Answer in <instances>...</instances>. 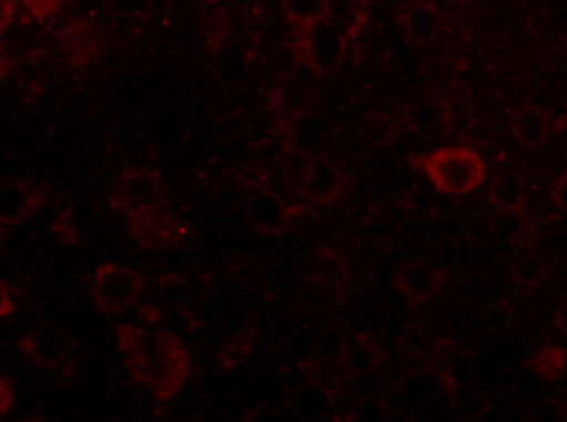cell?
Segmentation results:
<instances>
[{
    "label": "cell",
    "instance_id": "cell-1",
    "mask_svg": "<svg viewBox=\"0 0 567 422\" xmlns=\"http://www.w3.org/2000/svg\"><path fill=\"white\" fill-rule=\"evenodd\" d=\"M116 347L134 382L161 402L174 399L185 385L190 359L174 333L122 325L116 328Z\"/></svg>",
    "mask_w": 567,
    "mask_h": 422
},
{
    "label": "cell",
    "instance_id": "cell-2",
    "mask_svg": "<svg viewBox=\"0 0 567 422\" xmlns=\"http://www.w3.org/2000/svg\"><path fill=\"white\" fill-rule=\"evenodd\" d=\"M435 191L445 196H465L486 179V164L467 147H441L419 161Z\"/></svg>",
    "mask_w": 567,
    "mask_h": 422
},
{
    "label": "cell",
    "instance_id": "cell-3",
    "mask_svg": "<svg viewBox=\"0 0 567 422\" xmlns=\"http://www.w3.org/2000/svg\"><path fill=\"white\" fill-rule=\"evenodd\" d=\"M144 289L145 279L138 270L120 263H103L93 272L90 295L97 311L122 315L140 300Z\"/></svg>",
    "mask_w": 567,
    "mask_h": 422
},
{
    "label": "cell",
    "instance_id": "cell-4",
    "mask_svg": "<svg viewBox=\"0 0 567 422\" xmlns=\"http://www.w3.org/2000/svg\"><path fill=\"white\" fill-rule=\"evenodd\" d=\"M76 347L79 341L75 333L54 322L34 326L19 341V350L24 358L43 371L62 367L75 353Z\"/></svg>",
    "mask_w": 567,
    "mask_h": 422
},
{
    "label": "cell",
    "instance_id": "cell-5",
    "mask_svg": "<svg viewBox=\"0 0 567 422\" xmlns=\"http://www.w3.org/2000/svg\"><path fill=\"white\" fill-rule=\"evenodd\" d=\"M158 203H164L163 177L144 166L122 172L109 194V207L120 216L133 215Z\"/></svg>",
    "mask_w": 567,
    "mask_h": 422
},
{
    "label": "cell",
    "instance_id": "cell-6",
    "mask_svg": "<svg viewBox=\"0 0 567 422\" xmlns=\"http://www.w3.org/2000/svg\"><path fill=\"white\" fill-rule=\"evenodd\" d=\"M347 54V34L331 19L303 30L298 59L315 75H328L342 64Z\"/></svg>",
    "mask_w": 567,
    "mask_h": 422
},
{
    "label": "cell",
    "instance_id": "cell-7",
    "mask_svg": "<svg viewBox=\"0 0 567 422\" xmlns=\"http://www.w3.org/2000/svg\"><path fill=\"white\" fill-rule=\"evenodd\" d=\"M125 220H127L128 237L133 238L138 248L147 251L172 248L181 243V238L185 235L183 224L166 207V203L136 210L133 215L125 216Z\"/></svg>",
    "mask_w": 567,
    "mask_h": 422
},
{
    "label": "cell",
    "instance_id": "cell-8",
    "mask_svg": "<svg viewBox=\"0 0 567 422\" xmlns=\"http://www.w3.org/2000/svg\"><path fill=\"white\" fill-rule=\"evenodd\" d=\"M49 202L45 186L32 179H0V226H21L32 220Z\"/></svg>",
    "mask_w": 567,
    "mask_h": 422
},
{
    "label": "cell",
    "instance_id": "cell-9",
    "mask_svg": "<svg viewBox=\"0 0 567 422\" xmlns=\"http://www.w3.org/2000/svg\"><path fill=\"white\" fill-rule=\"evenodd\" d=\"M244 216L249 226L262 235H279L290 224V208L268 186L249 192L244 203Z\"/></svg>",
    "mask_w": 567,
    "mask_h": 422
},
{
    "label": "cell",
    "instance_id": "cell-10",
    "mask_svg": "<svg viewBox=\"0 0 567 422\" xmlns=\"http://www.w3.org/2000/svg\"><path fill=\"white\" fill-rule=\"evenodd\" d=\"M445 272L429 263H405L394 276V287L411 303H424L440 292Z\"/></svg>",
    "mask_w": 567,
    "mask_h": 422
},
{
    "label": "cell",
    "instance_id": "cell-11",
    "mask_svg": "<svg viewBox=\"0 0 567 422\" xmlns=\"http://www.w3.org/2000/svg\"><path fill=\"white\" fill-rule=\"evenodd\" d=\"M347 186V175L330 158H313L306 183L301 186L300 196L313 205H330L341 196Z\"/></svg>",
    "mask_w": 567,
    "mask_h": 422
},
{
    "label": "cell",
    "instance_id": "cell-12",
    "mask_svg": "<svg viewBox=\"0 0 567 422\" xmlns=\"http://www.w3.org/2000/svg\"><path fill=\"white\" fill-rule=\"evenodd\" d=\"M60 51L68 64L73 68H86L99 59L103 51V41L92 23L75 21L68 24L60 34Z\"/></svg>",
    "mask_w": 567,
    "mask_h": 422
},
{
    "label": "cell",
    "instance_id": "cell-13",
    "mask_svg": "<svg viewBox=\"0 0 567 422\" xmlns=\"http://www.w3.org/2000/svg\"><path fill=\"white\" fill-rule=\"evenodd\" d=\"M385 353L377 342L369 337H348L347 344L342 348L341 358L337 369L347 378L359 380V378L371 377L372 372L380 369Z\"/></svg>",
    "mask_w": 567,
    "mask_h": 422
},
{
    "label": "cell",
    "instance_id": "cell-14",
    "mask_svg": "<svg viewBox=\"0 0 567 422\" xmlns=\"http://www.w3.org/2000/svg\"><path fill=\"white\" fill-rule=\"evenodd\" d=\"M402 23H404L408 40L415 45H429L437 40L443 29L440 10L424 0L411 2L410 7L405 8Z\"/></svg>",
    "mask_w": 567,
    "mask_h": 422
},
{
    "label": "cell",
    "instance_id": "cell-15",
    "mask_svg": "<svg viewBox=\"0 0 567 422\" xmlns=\"http://www.w3.org/2000/svg\"><path fill=\"white\" fill-rule=\"evenodd\" d=\"M404 120L411 133L424 138L446 133L445 101L434 97L417 99L405 109Z\"/></svg>",
    "mask_w": 567,
    "mask_h": 422
},
{
    "label": "cell",
    "instance_id": "cell-16",
    "mask_svg": "<svg viewBox=\"0 0 567 422\" xmlns=\"http://www.w3.org/2000/svg\"><path fill=\"white\" fill-rule=\"evenodd\" d=\"M487 196L498 213H523L528 205L527 181L522 174L506 169L492 181Z\"/></svg>",
    "mask_w": 567,
    "mask_h": 422
},
{
    "label": "cell",
    "instance_id": "cell-17",
    "mask_svg": "<svg viewBox=\"0 0 567 422\" xmlns=\"http://www.w3.org/2000/svg\"><path fill=\"white\" fill-rule=\"evenodd\" d=\"M515 140L528 150H536L547 142L550 134L549 116L534 104H525L512 117Z\"/></svg>",
    "mask_w": 567,
    "mask_h": 422
},
{
    "label": "cell",
    "instance_id": "cell-18",
    "mask_svg": "<svg viewBox=\"0 0 567 422\" xmlns=\"http://www.w3.org/2000/svg\"><path fill=\"white\" fill-rule=\"evenodd\" d=\"M278 164L285 183L300 194L301 186L306 183L311 164H313V156L298 145H285L279 153Z\"/></svg>",
    "mask_w": 567,
    "mask_h": 422
},
{
    "label": "cell",
    "instance_id": "cell-19",
    "mask_svg": "<svg viewBox=\"0 0 567 422\" xmlns=\"http://www.w3.org/2000/svg\"><path fill=\"white\" fill-rule=\"evenodd\" d=\"M284 12L290 24L306 30L330 19V0H284Z\"/></svg>",
    "mask_w": 567,
    "mask_h": 422
},
{
    "label": "cell",
    "instance_id": "cell-20",
    "mask_svg": "<svg viewBox=\"0 0 567 422\" xmlns=\"http://www.w3.org/2000/svg\"><path fill=\"white\" fill-rule=\"evenodd\" d=\"M348 276H350V268L342 255L336 254L333 249H319L315 254L311 278L342 290L347 285Z\"/></svg>",
    "mask_w": 567,
    "mask_h": 422
},
{
    "label": "cell",
    "instance_id": "cell-21",
    "mask_svg": "<svg viewBox=\"0 0 567 422\" xmlns=\"http://www.w3.org/2000/svg\"><path fill=\"white\" fill-rule=\"evenodd\" d=\"M359 138L372 150H385L396 138V127L382 112H369L358 125Z\"/></svg>",
    "mask_w": 567,
    "mask_h": 422
},
{
    "label": "cell",
    "instance_id": "cell-22",
    "mask_svg": "<svg viewBox=\"0 0 567 422\" xmlns=\"http://www.w3.org/2000/svg\"><path fill=\"white\" fill-rule=\"evenodd\" d=\"M342 290L331 287V285L322 284L319 279H307L298 295V303L301 309L307 312H324L330 311L339 303Z\"/></svg>",
    "mask_w": 567,
    "mask_h": 422
},
{
    "label": "cell",
    "instance_id": "cell-23",
    "mask_svg": "<svg viewBox=\"0 0 567 422\" xmlns=\"http://www.w3.org/2000/svg\"><path fill=\"white\" fill-rule=\"evenodd\" d=\"M509 272L515 285H519L523 289H534L544 284V279L547 278V263L538 254L527 251L515 257Z\"/></svg>",
    "mask_w": 567,
    "mask_h": 422
},
{
    "label": "cell",
    "instance_id": "cell-24",
    "mask_svg": "<svg viewBox=\"0 0 567 422\" xmlns=\"http://www.w3.org/2000/svg\"><path fill=\"white\" fill-rule=\"evenodd\" d=\"M528 367L536 377L558 380L566 372V353L558 347H545L528 359Z\"/></svg>",
    "mask_w": 567,
    "mask_h": 422
},
{
    "label": "cell",
    "instance_id": "cell-25",
    "mask_svg": "<svg viewBox=\"0 0 567 422\" xmlns=\"http://www.w3.org/2000/svg\"><path fill=\"white\" fill-rule=\"evenodd\" d=\"M456 415L463 421H476L482 419L484 413L489 410V402H487L486 394L475 388H460L454 393L452 400Z\"/></svg>",
    "mask_w": 567,
    "mask_h": 422
},
{
    "label": "cell",
    "instance_id": "cell-26",
    "mask_svg": "<svg viewBox=\"0 0 567 422\" xmlns=\"http://www.w3.org/2000/svg\"><path fill=\"white\" fill-rule=\"evenodd\" d=\"M296 410L307 416H322L330 410L331 394L328 389L320 388L319 383L303 385L295 397Z\"/></svg>",
    "mask_w": 567,
    "mask_h": 422
},
{
    "label": "cell",
    "instance_id": "cell-27",
    "mask_svg": "<svg viewBox=\"0 0 567 422\" xmlns=\"http://www.w3.org/2000/svg\"><path fill=\"white\" fill-rule=\"evenodd\" d=\"M389 419H391V410L378 397H361L353 400L344 415V421L348 422H388Z\"/></svg>",
    "mask_w": 567,
    "mask_h": 422
},
{
    "label": "cell",
    "instance_id": "cell-28",
    "mask_svg": "<svg viewBox=\"0 0 567 422\" xmlns=\"http://www.w3.org/2000/svg\"><path fill=\"white\" fill-rule=\"evenodd\" d=\"M348 337L342 333L339 328H330L320 336L319 342H317V363L326 364V367H336L339 364V358H341L342 348L347 344Z\"/></svg>",
    "mask_w": 567,
    "mask_h": 422
},
{
    "label": "cell",
    "instance_id": "cell-29",
    "mask_svg": "<svg viewBox=\"0 0 567 422\" xmlns=\"http://www.w3.org/2000/svg\"><path fill=\"white\" fill-rule=\"evenodd\" d=\"M484 325L493 333H504L514 325V307L504 298L489 301L484 309Z\"/></svg>",
    "mask_w": 567,
    "mask_h": 422
},
{
    "label": "cell",
    "instance_id": "cell-30",
    "mask_svg": "<svg viewBox=\"0 0 567 422\" xmlns=\"http://www.w3.org/2000/svg\"><path fill=\"white\" fill-rule=\"evenodd\" d=\"M528 422H566L567 411L555 399H539L528 405Z\"/></svg>",
    "mask_w": 567,
    "mask_h": 422
},
{
    "label": "cell",
    "instance_id": "cell-31",
    "mask_svg": "<svg viewBox=\"0 0 567 422\" xmlns=\"http://www.w3.org/2000/svg\"><path fill=\"white\" fill-rule=\"evenodd\" d=\"M233 181L237 183L240 191L249 194V192L259 191V188L267 186V169L259 163H244L233 175Z\"/></svg>",
    "mask_w": 567,
    "mask_h": 422
},
{
    "label": "cell",
    "instance_id": "cell-32",
    "mask_svg": "<svg viewBox=\"0 0 567 422\" xmlns=\"http://www.w3.org/2000/svg\"><path fill=\"white\" fill-rule=\"evenodd\" d=\"M254 350V339L251 337H237L233 341L227 342L226 347L221 348L218 361H220L224 369H235L238 364H243L248 359L249 353Z\"/></svg>",
    "mask_w": 567,
    "mask_h": 422
},
{
    "label": "cell",
    "instance_id": "cell-33",
    "mask_svg": "<svg viewBox=\"0 0 567 422\" xmlns=\"http://www.w3.org/2000/svg\"><path fill=\"white\" fill-rule=\"evenodd\" d=\"M16 399H18V393H16L12 380L4 377V374H0V421H4L10 415L13 404H16Z\"/></svg>",
    "mask_w": 567,
    "mask_h": 422
},
{
    "label": "cell",
    "instance_id": "cell-34",
    "mask_svg": "<svg viewBox=\"0 0 567 422\" xmlns=\"http://www.w3.org/2000/svg\"><path fill=\"white\" fill-rule=\"evenodd\" d=\"M60 0H21V7L32 12L35 19L51 18L59 10Z\"/></svg>",
    "mask_w": 567,
    "mask_h": 422
},
{
    "label": "cell",
    "instance_id": "cell-35",
    "mask_svg": "<svg viewBox=\"0 0 567 422\" xmlns=\"http://www.w3.org/2000/svg\"><path fill=\"white\" fill-rule=\"evenodd\" d=\"M21 0H0V40L7 35L18 16Z\"/></svg>",
    "mask_w": 567,
    "mask_h": 422
},
{
    "label": "cell",
    "instance_id": "cell-36",
    "mask_svg": "<svg viewBox=\"0 0 567 422\" xmlns=\"http://www.w3.org/2000/svg\"><path fill=\"white\" fill-rule=\"evenodd\" d=\"M18 312V303L13 298V290L8 281L0 279V320L10 319Z\"/></svg>",
    "mask_w": 567,
    "mask_h": 422
},
{
    "label": "cell",
    "instance_id": "cell-37",
    "mask_svg": "<svg viewBox=\"0 0 567 422\" xmlns=\"http://www.w3.org/2000/svg\"><path fill=\"white\" fill-rule=\"evenodd\" d=\"M54 235L62 244L79 243V233H76L75 224L73 220H68V216H60L59 220L54 222Z\"/></svg>",
    "mask_w": 567,
    "mask_h": 422
},
{
    "label": "cell",
    "instance_id": "cell-38",
    "mask_svg": "<svg viewBox=\"0 0 567 422\" xmlns=\"http://www.w3.org/2000/svg\"><path fill=\"white\" fill-rule=\"evenodd\" d=\"M549 192L550 199L555 203V207L564 215V210H566V175H560V177L550 185Z\"/></svg>",
    "mask_w": 567,
    "mask_h": 422
},
{
    "label": "cell",
    "instance_id": "cell-39",
    "mask_svg": "<svg viewBox=\"0 0 567 422\" xmlns=\"http://www.w3.org/2000/svg\"><path fill=\"white\" fill-rule=\"evenodd\" d=\"M8 71H10V65H8L7 60L0 56V82L4 81L8 75Z\"/></svg>",
    "mask_w": 567,
    "mask_h": 422
},
{
    "label": "cell",
    "instance_id": "cell-40",
    "mask_svg": "<svg viewBox=\"0 0 567 422\" xmlns=\"http://www.w3.org/2000/svg\"><path fill=\"white\" fill-rule=\"evenodd\" d=\"M556 325H558V330L564 333L566 331V325H564V309H558V312H556Z\"/></svg>",
    "mask_w": 567,
    "mask_h": 422
}]
</instances>
